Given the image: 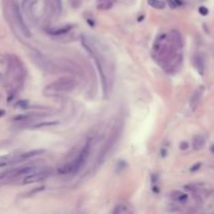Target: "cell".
Segmentation results:
<instances>
[{
    "mask_svg": "<svg viewBox=\"0 0 214 214\" xmlns=\"http://www.w3.org/2000/svg\"><path fill=\"white\" fill-rule=\"evenodd\" d=\"M183 41L181 35L172 30L163 33L154 44V57L167 72H175L182 63Z\"/></svg>",
    "mask_w": 214,
    "mask_h": 214,
    "instance_id": "cell-1",
    "label": "cell"
},
{
    "mask_svg": "<svg viewBox=\"0 0 214 214\" xmlns=\"http://www.w3.org/2000/svg\"><path fill=\"white\" fill-rule=\"evenodd\" d=\"M58 125V121H43V122H37L36 125H33L32 128L33 129H40V128H45V126H50V125Z\"/></svg>",
    "mask_w": 214,
    "mask_h": 214,
    "instance_id": "cell-17",
    "label": "cell"
},
{
    "mask_svg": "<svg viewBox=\"0 0 214 214\" xmlns=\"http://www.w3.org/2000/svg\"><path fill=\"white\" fill-rule=\"evenodd\" d=\"M193 63L194 67L196 68L197 72L200 74H204L205 72V61L204 58L201 54H195L193 58Z\"/></svg>",
    "mask_w": 214,
    "mask_h": 214,
    "instance_id": "cell-11",
    "label": "cell"
},
{
    "mask_svg": "<svg viewBox=\"0 0 214 214\" xmlns=\"http://www.w3.org/2000/svg\"><path fill=\"white\" fill-rule=\"evenodd\" d=\"M200 13L201 14V15H204V16H206V15L208 14V10L206 8H204V7H201V8H200Z\"/></svg>",
    "mask_w": 214,
    "mask_h": 214,
    "instance_id": "cell-19",
    "label": "cell"
},
{
    "mask_svg": "<svg viewBox=\"0 0 214 214\" xmlns=\"http://www.w3.org/2000/svg\"><path fill=\"white\" fill-rule=\"evenodd\" d=\"M203 93H204V87H198V88L194 91L193 95L191 96V99H190L191 109H195V108L197 107V104H200V101H201V96H203Z\"/></svg>",
    "mask_w": 214,
    "mask_h": 214,
    "instance_id": "cell-10",
    "label": "cell"
},
{
    "mask_svg": "<svg viewBox=\"0 0 214 214\" xmlns=\"http://www.w3.org/2000/svg\"><path fill=\"white\" fill-rule=\"evenodd\" d=\"M4 114H5V112H4V111H2V110H0V117H2V116H4Z\"/></svg>",
    "mask_w": 214,
    "mask_h": 214,
    "instance_id": "cell-20",
    "label": "cell"
},
{
    "mask_svg": "<svg viewBox=\"0 0 214 214\" xmlns=\"http://www.w3.org/2000/svg\"><path fill=\"white\" fill-rule=\"evenodd\" d=\"M8 75L11 76L10 86L11 89L16 91L22 85L25 77V69H24L21 61L17 57L12 55L8 63Z\"/></svg>",
    "mask_w": 214,
    "mask_h": 214,
    "instance_id": "cell-4",
    "label": "cell"
},
{
    "mask_svg": "<svg viewBox=\"0 0 214 214\" xmlns=\"http://www.w3.org/2000/svg\"><path fill=\"white\" fill-rule=\"evenodd\" d=\"M43 150H29L27 151V153H24L22 155H20V156H17L15 158L14 160L10 161L8 163H19V162H23V161H25L27 159H29V158H33L35 156H38V155H41L43 153Z\"/></svg>",
    "mask_w": 214,
    "mask_h": 214,
    "instance_id": "cell-9",
    "label": "cell"
},
{
    "mask_svg": "<svg viewBox=\"0 0 214 214\" xmlns=\"http://www.w3.org/2000/svg\"><path fill=\"white\" fill-rule=\"evenodd\" d=\"M120 133H121V129L115 126V129L113 130L112 134L110 135L109 139H108L107 142H105V143L104 144V146L101 147L100 151L98 153L97 159H96L95 165H94V168L95 169L98 168V167L104 162L105 159H107V158L110 156V154L112 153V150H114V147H115L117 141H118Z\"/></svg>",
    "mask_w": 214,
    "mask_h": 214,
    "instance_id": "cell-6",
    "label": "cell"
},
{
    "mask_svg": "<svg viewBox=\"0 0 214 214\" xmlns=\"http://www.w3.org/2000/svg\"><path fill=\"white\" fill-rule=\"evenodd\" d=\"M71 28H72V25H67V26L61 27V28L49 29L48 33H49V35H51V36H60V35H64V33H68Z\"/></svg>",
    "mask_w": 214,
    "mask_h": 214,
    "instance_id": "cell-14",
    "label": "cell"
},
{
    "mask_svg": "<svg viewBox=\"0 0 214 214\" xmlns=\"http://www.w3.org/2000/svg\"><path fill=\"white\" fill-rule=\"evenodd\" d=\"M82 44L84 45V48L94 59L97 69L100 73L104 96H107L108 90H110L113 85L114 74H115V63L113 55L110 54V50L107 45L102 44L100 41L93 37L83 36Z\"/></svg>",
    "mask_w": 214,
    "mask_h": 214,
    "instance_id": "cell-2",
    "label": "cell"
},
{
    "mask_svg": "<svg viewBox=\"0 0 214 214\" xmlns=\"http://www.w3.org/2000/svg\"><path fill=\"white\" fill-rule=\"evenodd\" d=\"M205 138L203 137L201 135H197L195 136L193 138V140H192V146H193L194 150H201L204 146H205Z\"/></svg>",
    "mask_w": 214,
    "mask_h": 214,
    "instance_id": "cell-13",
    "label": "cell"
},
{
    "mask_svg": "<svg viewBox=\"0 0 214 214\" xmlns=\"http://www.w3.org/2000/svg\"><path fill=\"white\" fill-rule=\"evenodd\" d=\"M131 212H132V210L130 209L129 206H126L125 204L117 205L113 210V213H115V214H125V213H131Z\"/></svg>",
    "mask_w": 214,
    "mask_h": 214,
    "instance_id": "cell-15",
    "label": "cell"
},
{
    "mask_svg": "<svg viewBox=\"0 0 214 214\" xmlns=\"http://www.w3.org/2000/svg\"><path fill=\"white\" fill-rule=\"evenodd\" d=\"M49 175H50V172H49L48 170L39 168L38 170H36V171L25 176V178L23 179V184H32V183H35V182L43 181V180H45Z\"/></svg>",
    "mask_w": 214,
    "mask_h": 214,
    "instance_id": "cell-7",
    "label": "cell"
},
{
    "mask_svg": "<svg viewBox=\"0 0 214 214\" xmlns=\"http://www.w3.org/2000/svg\"><path fill=\"white\" fill-rule=\"evenodd\" d=\"M14 14H15V18H16V21H17L18 25H19V27H20L21 32H22L26 37H30V32H29V29L27 28L26 24L24 23L22 15H21V13H20L19 7H18L17 3L14 4Z\"/></svg>",
    "mask_w": 214,
    "mask_h": 214,
    "instance_id": "cell-8",
    "label": "cell"
},
{
    "mask_svg": "<svg viewBox=\"0 0 214 214\" xmlns=\"http://www.w3.org/2000/svg\"><path fill=\"white\" fill-rule=\"evenodd\" d=\"M168 4L170 5V8H178V7H181L182 2L180 1V0H168Z\"/></svg>",
    "mask_w": 214,
    "mask_h": 214,
    "instance_id": "cell-18",
    "label": "cell"
},
{
    "mask_svg": "<svg viewBox=\"0 0 214 214\" xmlns=\"http://www.w3.org/2000/svg\"><path fill=\"white\" fill-rule=\"evenodd\" d=\"M170 194H171V197L173 200L176 201H179V203H186L188 201V195L182 191L176 190V191H172Z\"/></svg>",
    "mask_w": 214,
    "mask_h": 214,
    "instance_id": "cell-12",
    "label": "cell"
},
{
    "mask_svg": "<svg viewBox=\"0 0 214 214\" xmlns=\"http://www.w3.org/2000/svg\"><path fill=\"white\" fill-rule=\"evenodd\" d=\"M76 80L73 77L65 76L61 77L54 83L49 84L44 90V94L48 96H57L65 93H69L75 88Z\"/></svg>",
    "mask_w": 214,
    "mask_h": 214,
    "instance_id": "cell-5",
    "label": "cell"
},
{
    "mask_svg": "<svg viewBox=\"0 0 214 214\" xmlns=\"http://www.w3.org/2000/svg\"><path fill=\"white\" fill-rule=\"evenodd\" d=\"M147 3L150 5L151 8H157V10H162L165 8V3L161 0H148Z\"/></svg>",
    "mask_w": 214,
    "mask_h": 214,
    "instance_id": "cell-16",
    "label": "cell"
},
{
    "mask_svg": "<svg viewBox=\"0 0 214 214\" xmlns=\"http://www.w3.org/2000/svg\"><path fill=\"white\" fill-rule=\"evenodd\" d=\"M91 147H92V139H88V141L83 146V148L80 150L75 159L69 163H66L64 165H62L61 167H59L58 173H60V175H69V173H75L79 171L82 168V166L86 163V161L88 160L90 151H91Z\"/></svg>",
    "mask_w": 214,
    "mask_h": 214,
    "instance_id": "cell-3",
    "label": "cell"
}]
</instances>
